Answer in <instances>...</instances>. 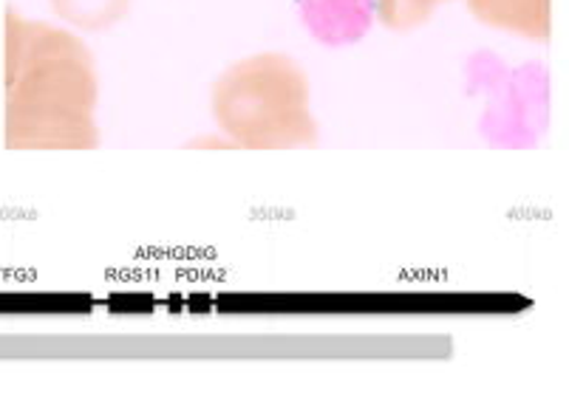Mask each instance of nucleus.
<instances>
[{"label":"nucleus","instance_id":"obj_2","mask_svg":"<svg viewBox=\"0 0 569 415\" xmlns=\"http://www.w3.org/2000/svg\"><path fill=\"white\" fill-rule=\"evenodd\" d=\"M213 113L221 131L250 150L303 148L318 139L307 74L276 51L230 65L213 88Z\"/></svg>","mask_w":569,"mask_h":415},{"label":"nucleus","instance_id":"obj_3","mask_svg":"<svg viewBox=\"0 0 569 415\" xmlns=\"http://www.w3.org/2000/svg\"><path fill=\"white\" fill-rule=\"evenodd\" d=\"M482 131L499 148H530L541 139L550 119V77L532 62L505 71L488 91Z\"/></svg>","mask_w":569,"mask_h":415},{"label":"nucleus","instance_id":"obj_1","mask_svg":"<svg viewBox=\"0 0 569 415\" xmlns=\"http://www.w3.org/2000/svg\"><path fill=\"white\" fill-rule=\"evenodd\" d=\"M94 60L77 34L7 12V144L14 150H91L97 128Z\"/></svg>","mask_w":569,"mask_h":415},{"label":"nucleus","instance_id":"obj_8","mask_svg":"<svg viewBox=\"0 0 569 415\" xmlns=\"http://www.w3.org/2000/svg\"><path fill=\"white\" fill-rule=\"evenodd\" d=\"M437 3H445V0H433V7H437Z\"/></svg>","mask_w":569,"mask_h":415},{"label":"nucleus","instance_id":"obj_6","mask_svg":"<svg viewBox=\"0 0 569 415\" xmlns=\"http://www.w3.org/2000/svg\"><path fill=\"white\" fill-rule=\"evenodd\" d=\"M49 3L63 23L82 31H102L126 18L131 0H49Z\"/></svg>","mask_w":569,"mask_h":415},{"label":"nucleus","instance_id":"obj_4","mask_svg":"<svg viewBox=\"0 0 569 415\" xmlns=\"http://www.w3.org/2000/svg\"><path fill=\"white\" fill-rule=\"evenodd\" d=\"M301 20L320 45H355L375 26V0H298Z\"/></svg>","mask_w":569,"mask_h":415},{"label":"nucleus","instance_id":"obj_5","mask_svg":"<svg viewBox=\"0 0 569 415\" xmlns=\"http://www.w3.org/2000/svg\"><path fill=\"white\" fill-rule=\"evenodd\" d=\"M470 12L501 31L547 40L552 29V0H468Z\"/></svg>","mask_w":569,"mask_h":415},{"label":"nucleus","instance_id":"obj_7","mask_svg":"<svg viewBox=\"0 0 569 415\" xmlns=\"http://www.w3.org/2000/svg\"><path fill=\"white\" fill-rule=\"evenodd\" d=\"M433 0H375V18L388 29H413L428 20Z\"/></svg>","mask_w":569,"mask_h":415}]
</instances>
